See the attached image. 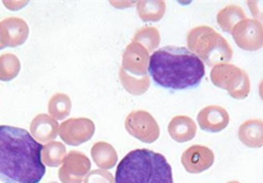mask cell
Here are the masks:
<instances>
[{
	"label": "cell",
	"instance_id": "6da1fadb",
	"mask_svg": "<svg viewBox=\"0 0 263 183\" xmlns=\"http://www.w3.org/2000/svg\"><path fill=\"white\" fill-rule=\"evenodd\" d=\"M43 147L25 129L0 126V181L40 183L46 173Z\"/></svg>",
	"mask_w": 263,
	"mask_h": 183
},
{
	"label": "cell",
	"instance_id": "7a4b0ae2",
	"mask_svg": "<svg viewBox=\"0 0 263 183\" xmlns=\"http://www.w3.org/2000/svg\"><path fill=\"white\" fill-rule=\"evenodd\" d=\"M148 72L159 87L184 90L200 84L205 76V64L186 47L164 46L150 56Z\"/></svg>",
	"mask_w": 263,
	"mask_h": 183
},
{
	"label": "cell",
	"instance_id": "3957f363",
	"mask_svg": "<svg viewBox=\"0 0 263 183\" xmlns=\"http://www.w3.org/2000/svg\"><path fill=\"white\" fill-rule=\"evenodd\" d=\"M115 183H175L165 156L147 149L130 151L116 169Z\"/></svg>",
	"mask_w": 263,
	"mask_h": 183
},
{
	"label": "cell",
	"instance_id": "277c9868",
	"mask_svg": "<svg viewBox=\"0 0 263 183\" xmlns=\"http://www.w3.org/2000/svg\"><path fill=\"white\" fill-rule=\"evenodd\" d=\"M188 50L209 67L229 63L233 57L231 44L214 28L200 25L190 29L187 35Z\"/></svg>",
	"mask_w": 263,
	"mask_h": 183
},
{
	"label": "cell",
	"instance_id": "5b68a950",
	"mask_svg": "<svg viewBox=\"0 0 263 183\" xmlns=\"http://www.w3.org/2000/svg\"><path fill=\"white\" fill-rule=\"evenodd\" d=\"M211 80L214 86L226 90L236 100L248 98L251 91V82L247 71L231 63L214 67L211 71Z\"/></svg>",
	"mask_w": 263,
	"mask_h": 183
},
{
	"label": "cell",
	"instance_id": "8992f818",
	"mask_svg": "<svg viewBox=\"0 0 263 183\" xmlns=\"http://www.w3.org/2000/svg\"><path fill=\"white\" fill-rule=\"evenodd\" d=\"M125 128L132 136L146 144L154 143L160 136L159 124L145 110L130 111L125 119Z\"/></svg>",
	"mask_w": 263,
	"mask_h": 183
},
{
	"label": "cell",
	"instance_id": "52a82bcc",
	"mask_svg": "<svg viewBox=\"0 0 263 183\" xmlns=\"http://www.w3.org/2000/svg\"><path fill=\"white\" fill-rule=\"evenodd\" d=\"M232 36L236 45L244 51H259L263 47V24L247 18L233 28Z\"/></svg>",
	"mask_w": 263,
	"mask_h": 183
},
{
	"label": "cell",
	"instance_id": "ba28073f",
	"mask_svg": "<svg viewBox=\"0 0 263 183\" xmlns=\"http://www.w3.org/2000/svg\"><path fill=\"white\" fill-rule=\"evenodd\" d=\"M95 131V123L89 118H70L61 124L59 128V135L65 144L79 146L91 139Z\"/></svg>",
	"mask_w": 263,
	"mask_h": 183
},
{
	"label": "cell",
	"instance_id": "9c48e42d",
	"mask_svg": "<svg viewBox=\"0 0 263 183\" xmlns=\"http://www.w3.org/2000/svg\"><path fill=\"white\" fill-rule=\"evenodd\" d=\"M90 168L91 162L87 155L81 152L71 151L59 169V179L62 183H81L90 172Z\"/></svg>",
	"mask_w": 263,
	"mask_h": 183
},
{
	"label": "cell",
	"instance_id": "30bf717a",
	"mask_svg": "<svg viewBox=\"0 0 263 183\" xmlns=\"http://www.w3.org/2000/svg\"><path fill=\"white\" fill-rule=\"evenodd\" d=\"M150 53L139 43H129L123 52L122 68L132 75L145 76L148 72Z\"/></svg>",
	"mask_w": 263,
	"mask_h": 183
},
{
	"label": "cell",
	"instance_id": "8fae6325",
	"mask_svg": "<svg viewBox=\"0 0 263 183\" xmlns=\"http://www.w3.org/2000/svg\"><path fill=\"white\" fill-rule=\"evenodd\" d=\"M215 162L214 152L207 146L191 145L181 155V163L184 170L191 174L205 172L213 167Z\"/></svg>",
	"mask_w": 263,
	"mask_h": 183
},
{
	"label": "cell",
	"instance_id": "7c38bea8",
	"mask_svg": "<svg viewBox=\"0 0 263 183\" xmlns=\"http://www.w3.org/2000/svg\"><path fill=\"white\" fill-rule=\"evenodd\" d=\"M29 35L27 23L20 17H7L0 22V43L4 47H17L26 42Z\"/></svg>",
	"mask_w": 263,
	"mask_h": 183
},
{
	"label": "cell",
	"instance_id": "4fadbf2b",
	"mask_svg": "<svg viewBox=\"0 0 263 183\" xmlns=\"http://www.w3.org/2000/svg\"><path fill=\"white\" fill-rule=\"evenodd\" d=\"M197 123L204 132H222L230 124L229 111L217 105L207 106L198 113Z\"/></svg>",
	"mask_w": 263,
	"mask_h": 183
},
{
	"label": "cell",
	"instance_id": "5bb4252c",
	"mask_svg": "<svg viewBox=\"0 0 263 183\" xmlns=\"http://www.w3.org/2000/svg\"><path fill=\"white\" fill-rule=\"evenodd\" d=\"M31 135L41 143H51L59 134V124L50 115L40 114L31 123Z\"/></svg>",
	"mask_w": 263,
	"mask_h": 183
},
{
	"label": "cell",
	"instance_id": "9a60e30c",
	"mask_svg": "<svg viewBox=\"0 0 263 183\" xmlns=\"http://www.w3.org/2000/svg\"><path fill=\"white\" fill-rule=\"evenodd\" d=\"M168 133L177 143H186L196 136V123L189 116H175L168 125Z\"/></svg>",
	"mask_w": 263,
	"mask_h": 183
},
{
	"label": "cell",
	"instance_id": "2e32d148",
	"mask_svg": "<svg viewBox=\"0 0 263 183\" xmlns=\"http://www.w3.org/2000/svg\"><path fill=\"white\" fill-rule=\"evenodd\" d=\"M238 139L251 149H260L263 146V120L249 119L241 124L238 128Z\"/></svg>",
	"mask_w": 263,
	"mask_h": 183
},
{
	"label": "cell",
	"instance_id": "e0dca14e",
	"mask_svg": "<svg viewBox=\"0 0 263 183\" xmlns=\"http://www.w3.org/2000/svg\"><path fill=\"white\" fill-rule=\"evenodd\" d=\"M91 157L100 170H109L116 165L118 155L114 146L107 141H97L91 147Z\"/></svg>",
	"mask_w": 263,
	"mask_h": 183
},
{
	"label": "cell",
	"instance_id": "ac0fdd59",
	"mask_svg": "<svg viewBox=\"0 0 263 183\" xmlns=\"http://www.w3.org/2000/svg\"><path fill=\"white\" fill-rule=\"evenodd\" d=\"M247 14L241 6L238 5H229L220 9L216 16V21L219 27L226 33H232L238 23L247 19Z\"/></svg>",
	"mask_w": 263,
	"mask_h": 183
},
{
	"label": "cell",
	"instance_id": "d6986e66",
	"mask_svg": "<svg viewBox=\"0 0 263 183\" xmlns=\"http://www.w3.org/2000/svg\"><path fill=\"white\" fill-rule=\"evenodd\" d=\"M137 15L143 22H159L165 14L163 0H142L136 4Z\"/></svg>",
	"mask_w": 263,
	"mask_h": 183
},
{
	"label": "cell",
	"instance_id": "ffe728a7",
	"mask_svg": "<svg viewBox=\"0 0 263 183\" xmlns=\"http://www.w3.org/2000/svg\"><path fill=\"white\" fill-rule=\"evenodd\" d=\"M119 80L123 88L128 93L133 96H142L145 93L151 86V79L148 75L145 76H135L126 72L123 68L119 69Z\"/></svg>",
	"mask_w": 263,
	"mask_h": 183
},
{
	"label": "cell",
	"instance_id": "44dd1931",
	"mask_svg": "<svg viewBox=\"0 0 263 183\" xmlns=\"http://www.w3.org/2000/svg\"><path fill=\"white\" fill-rule=\"evenodd\" d=\"M71 108H72V103H71L70 97L62 92L53 94L49 100V105H47L50 116L55 120L65 119L70 115Z\"/></svg>",
	"mask_w": 263,
	"mask_h": 183
},
{
	"label": "cell",
	"instance_id": "7402d4cb",
	"mask_svg": "<svg viewBox=\"0 0 263 183\" xmlns=\"http://www.w3.org/2000/svg\"><path fill=\"white\" fill-rule=\"evenodd\" d=\"M67 157V149L61 141H51L42 151V161L50 168H58Z\"/></svg>",
	"mask_w": 263,
	"mask_h": 183
},
{
	"label": "cell",
	"instance_id": "603a6c76",
	"mask_svg": "<svg viewBox=\"0 0 263 183\" xmlns=\"http://www.w3.org/2000/svg\"><path fill=\"white\" fill-rule=\"evenodd\" d=\"M132 42L139 43L142 46H144L148 53H150L158 49L161 42V35L158 28L153 26H144L135 33Z\"/></svg>",
	"mask_w": 263,
	"mask_h": 183
},
{
	"label": "cell",
	"instance_id": "cb8c5ba5",
	"mask_svg": "<svg viewBox=\"0 0 263 183\" xmlns=\"http://www.w3.org/2000/svg\"><path fill=\"white\" fill-rule=\"evenodd\" d=\"M21 61L13 53L0 55V81L8 82L14 80L21 71Z\"/></svg>",
	"mask_w": 263,
	"mask_h": 183
},
{
	"label": "cell",
	"instance_id": "d4e9b609",
	"mask_svg": "<svg viewBox=\"0 0 263 183\" xmlns=\"http://www.w3.org/2000/svg\"><path fill=\"white\" fill-rule=\"evenodd\" d=\"M85 183H115V178L106 170H92L87 174Z\"/></svg>",
	"mask_w": 263,
	"mask_h": 183
},
{
	"label": "cell",
	"instance_id": "484cf974",
	"mask_svg": "<svg viewBox=\"0 0 263 183\" xmlns=\"http://www.w3.org/2000/svg\"><path fill=\"white\" fill-rule=\"evenodd\" d=\"M248 6L254 19L260 23L263 22V0H250L248 2Z\"/></svg>",
	"mask_w": 263,
	"mask_h": 183
},
{
	"label": "cell",
	"instance_id": "4316f807",
	"mask_svg": "<svg viewBox=\"0 0 263 183\" xmlns=\"http://www.w3.org/2000/svg\"><path fill=\"white\" fill-rule=\"evenodd\" d=\"M259 96H260L261 100L263 101V79L261 80L260 85H259Z\"/></svg>",
	"mask_w": 263,
	"mask_h": 183
},
{
	"label": "cell",
	"instance_id": "83f0119b",
	"mask_svg": "<svg viewBox=\"0 0 263 183\" xmlns=\"http://www.w3.org/2000/svg\"><path fill=\"white\" fill-rule=\"evenodd\" d=\"M226 183H241L240 181H236V180H232V181H229V182H226Z\"/></svg>",
	"mask_w": 263,
	"mask_h": 183
},
{
	"label": "cell",
	"instance_id": "f1b7e54d",
	"mask_svg": "<svg viewBox=\"0 0 263 183\" xmlns=\"http://www.w3.org/2000/svg\"><path fill=\"white\" fill-rule=\"evenodd\" d=\"M3 49H5V47L3 46V44H2V43H0V50H3Z\"/></svg>",
	"mask_w": 263,
	"mask_h": 183
},
{
	"label": "cell",
	"instance_id": "f546056e",
	"mask_svg": "<svg viewBox=\"0 0 263 183\" xmlns=\"http://www.w3.org/2000/svg\"><path fill=\"white\" fill-rule=\"evenodd\" d=\"M49 183H57V182H49Z\"/></svg>",
	"mask_w": 263,
	"mask_h": 183
}]
</instances>
